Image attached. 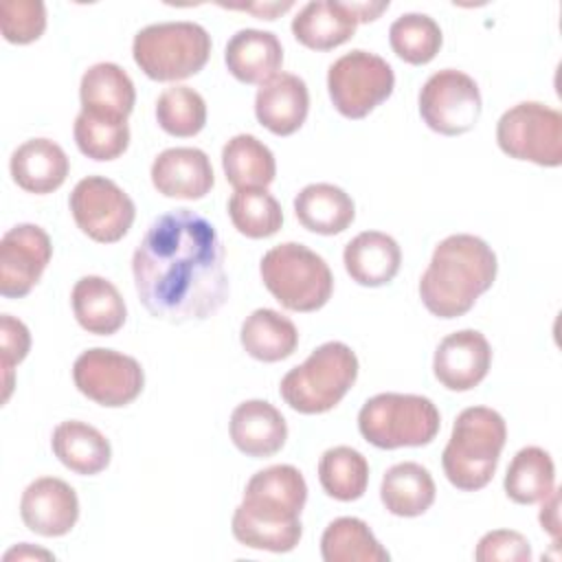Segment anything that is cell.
Listing matches in <instances>:
<instances>
[{"label":"cell","mask_w":562,"mask_h":562,"mask_svg":"<svg viewBox=\"0 0 562 562\" xmlns=\"http://www.w3.org/2000/svg\"><path fill=\"white\" fill-rule=\"evenodd\" d=\"M226 255L215 226L191 209L158 215L132 257L143 307L160 321H204L228 299Z\"/></svg>","instance_id":"obj_1"},{"label":"cell","mask_w":562,"mask_h":562,"mask_svg":"<svg viewBox=\"0 0 562 562\" xmlns=\"http://www.w3.org/2000/svg\"><path fill=\"white\" fill-rule=\"evenodd\" d=\"M305 501L307 483L294 465L281 463L255 472L233 514L235 540L272 553L292 551L303 536Z\"/></svg>","instance_id":"obj_2"},{"label":"cell","mask_w":562,"mask_h":562,"mask_svg":"<svg viewBox=\"0 0 562 562\" xmlns=\"http://www.w3.org/2000/svg\"><path fill=\"white\" fill-rule=\"evenodd\" d=\"M496 272L498 261L485 239L470 233L450 235L432 250L419 279V299L432 316L459 318L492 288Z\"/></svg>","instance_id":"obj_3"},{"label":"cell","mask_w":562,"mask_h":562,"mask_svg":"<svg viewBox=\"0 0 562 562\" xmlns=\"http://www.w3.org/2000/svg\"><path fill=\"white\" fill-rule=\"evenodd\" d=\"M505 439L507 426L498 411L487 406L463 408L441 454L446 479L463 492L485 487L496 472Z\"/></svg>","instance_id":"obj_4"},{"label":"cell","mask_w":562,"mask_h":562,"mask_svg":"<svg viewBox=\"0 0 562 562\" xmlns=\"http://www.w3.org/2000/svg\"><path fill=\"white\" fill-rule=\"evenodd\" d=\"M358 378V358L349 345L329 340L316 347L307 360L290 369L279 384L283 402L303 415L331 411L349 393Z\"/></svg>","instance_id":"obj_5"},{"label":"cell","mask_w":562,"mask_h":562,"mask_svg":"<svg viewBox=\"0 0 562 562\" xmlns=\"http://www.w3.org/2000/svg\"><path fill=\"white\" fill-rule=\"evenodd\" d=\"M259 274L268 292L292 312L321 310L334 290V274L327 261L296 241L270 248L261 257Z\"/></svg>","instance_id":"obj_6"},{"label":"cell","mask_w":562,"mask_h":562,"mask_svg":"<svg viewBox=\"0 0 562 562\" xmlns=\"http://www.w3.org/2000/svg\"><path fill=\"white\" fill-rule=\"evenodd\" d=\"M441 426L432 400L413 393H378L358 413L360 435L375 448H417L430 443Z\"/></svg>","instance_id":"obj_7"},{"label":"cell","mask_w":562,"mask_h":562,"mask_svg":"<svg viewBox=\"0 0 562 562\" xmlns=\"http://www.w3.org/2000/svg\"><path fill=\"white\" fill-rule=\"evenodd\" d=\"M132 55L149 79L180 81L206 66L211 35L198 22H158L134 35Z\"/></svg>","instance_id":"obj_8"},{"label":"cell","mask_w":562,"mask_h":562,"mask_svg":"<svg viewBox=\"0 0 562 562\" xmlns=\"http://www.w3.org/2000/svg\"><path fill=\"white\" fill-rule=\"evenodd\" d=\"M395 75L386 59L356 48L338 57L327 70V90L334 108L345 119H364L391 97Z\"/></svg>","instance_id":"obj_9"},{"label":"cell","mask_w":562,"mask_h":562,"mask_svg":"<svg viewBox=\"0 0 562 562\" xmlns=\"http://www.w3.org/2000/svg\"><path fill=\"white\" fill-rule=\"evenodd\" d=\"M498 147L516 160L540 167L562 165V114L540 101H522L496 123Z\"/></svg>","instance_id":"obj_10"},{"label":"cell","mask_w":562,"mask_h":562,"mask_svg":"<svg viewBox=\"0 0 562 562\" xmlns=\"http://www.w3.org/2000/svg\"><path fill=\"white\" fill-rule=\"evenodd\" d=\"M481 90L476 81L457 70L443 68L426 79L419 90V114L424 123L443 136L470 132L481 116Z\"/></svg>","instance_id":"obj_11"},{"label":"cell","mask_w":562,"mask_h":562,"mask_svg":"<svg viewBox=\"0 0 562 562\" xmlns=\"http://www.w3.org/2000/svg\"><path fill=\"white\" fill-rule=\"evenodd\" d=\"M75 224L99 244H114L134 224L136 206L132 198L110 178L88 176L79 180L68 200Z\"/></svg>","instance_id":"obj_12"},{"label":"cell","mask_w":562,"mask_h":562,"mask_svg":"<svg viewBox=\"0 0 562 562\" xmlns=\"http://www.w3.org/2000/svg\"><path fill=\"white\" fill-rule=\"evenodd\" d=\"M72 380L81 395L108 408L132 404L145 386L140 362L105 347L83 351L72 364Z\"/></svg>","instance_id":"obj_13"},{"label":"cell","mask_w":562,"mask_h":562,"mask_svg":"<svg viewBox=\"0 0 562 562\" xmlns=\"http://www.w3.org/2000/svg\"><path fill=\"white\" fill-rule=\"evenodd\" d=\"M53 257L48 233L37 224H18L0 241V294L4 299L26 296Z\"/></svg>","instance_id":"obj_14"},{"label":"cell","mask_w":562,"mask_h":562,"mask_svg":"<svg viewBox=\"0 0 562 562\" xmlns=\"http://www.w3.org/2000/svg\"><path fill=\"white\" fill-rule=\"evenodd\" d=\"M492 364V347L476 329L448 334L435 349L432 373L448 391H470L481 384Z\"/></svg>","instance_id":"obj_15"},{"label":"cell","mask_w":562,"mask_h":562,"mask_svg":"<svg viewBox=\"0 0 562 562\" xmlns=\"http://www.w3.org/2000/svg\"><path fill=\"white\" fill-rule=\"evenodd\" d=\"M20 516L33 533L66 536L79 518L77 492L57 476H40L22 492Z\"/></svg>","instance_id":"obj_16"},{"label":"cell","mask_w":562,"mask_h":562,"mask_svg":"<svg viewBox=\"0 0 562 562\" xmlns=\"http://www.w3.org/2000/svg\"><path fill=\"white\" fill-rule=\"evenodd\" d=\"M213 182L211 160L198 147H169L151 162V184L165 198L200 200Z\"/></svg>","instance_id":"obj_17"},{"label":"cell","mask_w":562,"mask_h":562,"mask_svg":"<svg viewBox=\"0 0 562 562\" xmlns=\"http://www.w3.org/2000/svg\"><path fill=\"white\" fill-rule=\"evenodd\" d=\"M231 441L252 459L277 454L288 439V424L279 408L266 400H246L231 413Z\"/></svg>","instance_id":"obj_18"},{"label":"cell","mask_w":562,"mask_h":562,"mask_svg":"<svg viewBox=\"0 0 562 562\" xmlns=\"http://www.w3.org/2000/svg\"><path fill=\"white\" fill-rule=\"evenodd\" d=\"M310 92L301 77L279 72L259 86L255 94L257 121L277 136L294 134L307 119Z\"/></svg>","instance_id":"obj_19"},{"label":"cell","mask_w":562,"mask_h":562,"mask_svg":"<svg viewBox=\"0 0 562 562\" xmlns=\"http://www.w3.org/2000/svg\"><path fill=\"white\" fill-rule=\"evenodd\" d=\"M228 72L241 83H266L279 75L283 64V46L270 31L241 29L224 48Z\"/></svg>","instance_id":"obj_20"},{"label":"cell","mask_w":562,"mask_h":562,"mask_svg":"<svg viewBox=\"0 0 562 562\" xmlns=\"http://www.w3.org/2000/svg\"><path fill=\"white\" fill-rule=\"evenodd\" d=\"M358 18L349 2L314 0L307 2L292 20V35L305 48L331 50L349 42L356 33Z\"/></svg>","instance_id":"obj_21"},{"label":"cell","mask_w":562,"mask_h":562,"mask_svg":"<svg viewBox=\"0 0 562 562\" xmlns=\"http://www.w3.org/2000/svg\"><path fill=\"white\" fill-rule=\"evenodd\" d=\"M11 178L29 193H50L68 176L70 162L66 151L50 138H29L11 154Z\"/></svg>","instance_id":"obj_22"},{"label":"cell","mask_w":562,"mask_h":562,"mask_svg":"<svg viewBox=\"0 0 562 562\" xmlns=\"http://www.w3.org/2000/svg\"><path fill=\"white\" fill-rule=\"evenodd\" d=\"M347 274L364 288H380L395 279L402 263L397 241L380 231L358 233L342 252Z\"/></svg>","instance_id":"obj_23"},{"label":"cell","mask_w":562,"mask_h":562,"mask_svg":"<svg viewBox=\"0 0 562 562\" xmlns=\"http://www.w3.org/2000/svg\"><path fill=\"white\" fill-rule=\"evenodd\" d=\"M79 99L81 110L88 114L127 121L136 103V90L134 81L119 64L99 61L83 72Z\"/></svg>","instance_id":"obj_24"},{"label":"cell","mask_w":562,"mask_h":562,"mask_svg":"<svg viewBox=\"0 0 562 562\" xmlns=\"http://www.w3.org/2000/svg\"><path fill=\"white\" fill-rule=\"evenodd\" d=\"M72 312L77 323L97 336H112L116 334L127 316L125 301L119 288L97 274L81 277L70 294Z\"/></svg>","instance_id":"obj_25"},{"label":"cell","mask_w":562,"mask_h":562,"mask_svg":"<svg viewBox=\"0 0 562 562\" xmlns=\"http://www.w3.org/2000/svg\"><path fill=\"white\" fill-rule=\"evenodd\" d=\"M55 457L75 474L92 476L103 472L112 459V446L105 435L79 419L61 422L50 437Z\"/></svg>","instance_id":"obj_26"},{"label":"cell","mask_w":562,"mask_h":562,"mask_svg":"<svg viewBox=\"0 0 562 562\" xmlns=\"http://www.w3.org/2000/svg\"><path fill=\"white\" fill-rule=\"evenodd\" d=\"M294 213L303 228L318 235H338L353 222L356 206L351 195L340 187L314 182L296 193Z\"/></svg>","instance_id":"obj_27"},{"label":"cell","mask_w":562,"mask_h":562,"mask_svg":"<svg viewBox=\"0 0 562 562\" xmlns=\"http://www.w3.org/2000/svg\"><path fill=\"white\" fill-rule=\"evenodd\" d=\"M435 496L437 487L430 472L415 461L395 463L382 476L380 498L386 512H391L393 516H422L424 512L430 509Z\"/></svg>","instance_id":"obj_28"},{"label":"cell","mask_w":562,"mask_h":562,"mask_svg":"<svg viewBox=\"0 0 562 562\" xmlns=\"http://www.w3.org/2000/svg\"><path fill=\"white\" fill-rule=\"evenodd\" d=\"M239 340L250 358L261 362H279L294 353L299 331L288 316L270 307H259L241 323Z\"/></svg>","instance_id":"obj_29"},{"label":"cell","mask_w":562,"mask_h":562,"mask_svg":"<svg viewBox=\"0 0 562 562\" xmlns=\"http://www.w3.org/2000/svg\"><path fill=\"white\" fill-rule=\"evenodd\" d=\"M222 167L235 191L266 189L277 176V162L270 147L252 134H237L224 145Z\"/></svg>","instance_id":"obj_30"},{"label":"cell","mask_w":562,"mask_h":562,"mask_svg":"<svg viewBox=\"0 0 562 562\" xmlns=\"http://www.w3.org/2000/svg\"><path fill=\"white\" fill-rule=\"evenodd\" d=\"M505 494L518 505H533L555 490V465L547 450L538 446L520 448L505 474Z\"/></svg>","instance_id":"obj_31"},{"label":"cell","mask_w":562,"mask_h":562,"mask_svg":"<svg viewBox=\"0 0 562 562\" xmlns=\"http://www.w3.org/2000/svg\"><path fill=\"white\" fill-rule=\"evenodd\" d=\"M325 562H389V551L378 542L369 525L353 516H340L327 525L321 538Z\"/></svg>","instance_id":"obj_32"},{"label":"cell","mask_w":562,"mask_h":562,"mask_svg":"<svg viewBox=\"0 0 562 562\" xmlns=\"http://www.w3.org/2000/svg\"><path fill=\"white\" fill-rule=\"evenodd\" d=\"M318 481L327 496L349 503L358 501L369 485V461L349 446H334L318 461Z\"/></svg>","instance_id":"obj_33"},{"label":"cell","mask_w":562,"mask_h":562,"mask_svg":"<svg viewBox=\"0 0 562 562\" xmlns=\"http://www.w3.org/2000/svg\"><path fill=\"white\" fill-rule=\"evenodd\" d=\"M228 217L250 239L272 237L283 224L281 204L266 189H237L228 200Z\"/></svg>","instance_id":"obj_34"},{"label":"cell","mask_w":562,"mask_h":562,"mask_svg":"<svg viewBox=\"0 0 562 562\" xmlns=\"http://www.w3.org/2000/svg\"><path fill=\"white\" fill-rule=\"evenodd\" d=\"M393 53L406 64L422 66L435 59L443 44L439 24L426 13H404L389 29Z\"/></svg>","instance_id":"obj_35"},{"label":"cell","mask_w":562,"mask_h":562,"mask_svg":"<svg viewBox=\"0 0 562 562\" xmlns=\"http://www.w3.org/2000/svg\"><path fill=\"white\" fill-rule=\"evenodd\" d=\"M156 121L171 136H195L206 125L204 97L189 86H171L156 101Z\"/></svg>","instance_id":"obj_36"},{"label":"cell","mask_w":562,"mask_h":562,"mask_svg":"<svg viewBox=\"0 0 562 562\" xmlns=\"http://www.w3.org/2000/svg\"><path fill=\"white\" fill-rule=\"evenodd\" d=\"M72 134L79 151L92 160H114L130 145L127 121L94 116L83 110L75 119Z\"/></svg>","instance_id":"obj_37"},{"label":"cell","mask_w":562,"mask_h":562,"mask_svg":"<svg viewBox=\"0 0 562 562\" xmlns=\"http://www.w3.org/2000/svg\"><path fill=\"white\" fill-rule=\"evenodd\" d=\"M0 31L11 44H31L46 31V4L42 0L0 2Z\"/></svg>","instance_id":"obj_38"},{"label":"cell","mask_w":562,"mask_h":562,"mask_svg":"<svg viewBox=\"0 0 562 562\" xmlns=\"http://www.w3.org/2000/svg\"><path fill=\"white\" fill-rule=\"evenodd\" d=\"M31 349L29 327L13 318L11 314L0 316V356H2V373H4V393L2 402L9 400L13 389V367L20 364Z\"/></svg>","instance_id":"obj_39"},{"label":"cell","mask_w":562,"mask_h":562,"mask_svg":"<svg viewBox=\"0 0 562 562\" xmlns=\"http://www.w3.org/2000/svg\"><path fill=\"white\" fill-rule=\"evenodd\" d=\"M479 562H529L531 544L529 540L514 529H494L487 531L474 551Z\"/></svg>","instance_id":"obj_40"},{"label":"cell","mask_w":562,"mask_h":562,"mask_svg":"<svg viewBox=\"0 0 562 562\" xmlns=\"http://www.w3.org/2000/svg\"><path fill=\"white\" fill-rule=\"evenodd\" d=\"M542 509H540V525L544 531H549L553 538H558L560 533V518H558V503H560V494L558 490H553L547 498L540 501Z\"/></svg>","instance_id":"obj_41"},{"label":"cell","mask_w":562,"mask_h":562,"mask_svg":"<svg viewBox=\"0 0 562 562\" xmlns=\"http://www.w3.org/2000/svg\"><path fill=\"white\" fill-rule=\"evenodd\" d=\"M294 2L285 0V2H263V4H241V7H231V9H241V11H250L261 20H274L279 13H285L288 9H292Z\"/></svg>","instance_id":"obj_42"},{"label":"cell","mask_w":562,"mask_h":562,"mask_svg":"<svg viewBox=\"0 0 562 562\" xmlns=\"http://www.w3.org/2000/svg\"><path fill=\"white\" fill-rule=\"evenodd\" d=\"M358 22H373L380 18L382 11L389 9V0H382V2H349Z\"/></svg>","instance_id":"obj_43"},{"label":"cell","mask_w":562,"mask_h":562,"mask_svg":"<svg viewBox=\"0 0 562 562\" xmlns=\"http://www.w3.org/2000/svg\"><path fill=\"white\" fill-rule=\"evenodd\" d=\"M13 558H18V560H24V558H44V560H55V555L53 553H48V551H44V549H33L31 544H26V542H22L20 547H15V549H11V551H7L4 553V560L9 562V560H13Z\"/></svg>","instance_id":"obj_44"}]
</instances>
